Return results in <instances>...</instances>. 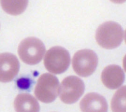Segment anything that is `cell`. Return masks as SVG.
<instances>
[{
  "label": "cell",
  "mask_w": 126,
  "mask_h": 112,
  "mask_svg": "<svg viewBox=\"0 0 126 112\" xmlns=\"http://www.w3.org/2000/svg\"><path fill=\"white\" fill-rule=\"evenodd\" d=\"M123 70L118 65H110L104 68L101 75L103 84L107 88L115 89L119 88L124 82Z\"/></svg>",
  "instance_id": "ba28073f"
},
{
  "label": "cell",
  "mask_w": 126,
  "mask_h": 112,
  "mask_svg": "<svg viewBox=\"0 0 126 112\" xmlns=\"http://www.w3.org/2000/svg\"><path fill=\"white\" fill-rule=\"evenodd\" d=\"M45 51L46 48L43 42L33 37L23 39L18 47L20 58L29 65H35L41 62Z\"/></svg>",
  "instance_id": "7a4b0ae2"
},
{
  "label": "cell",
  "mask_w": 126,
  "mask_h": 112,
  "mask_svg": "<svg viewBox=\"0 0 126 112\" xmlns=\"http://www.w3.org/2000/svg\"><path fill=\"white\" fill-rule=\"evenodd\" d=\"M82 112H107L108 104L105 98L96 93L86 94L80 102Z\"/></svg>",
  "instance_id": "9c48e42d"
},
{
  "label": "cell",
  "mask_w": 126,
  "mask_h": 112,
  "mask_svg": "<svg viewBox=\"0 0 126 112\" xmlns=\"http://www.w3.org/2000/svg\"><path fill=\"white\" fill-rule=\"evenodd\" d=\"M123 67H124V70H125V71L126 72V55L124 56V58H123Z\"/></svg>",
  "instance_id": "5bb4252c"
},
{
  "label": "cell",
  "mask_w": 126,
  "mask_h": 112,
  "mask_svg": "<svg viewBox=\"0 0 126 112\" xmlns=\"http://www.w3.org/2000/svg\"><path fill=\"white\" fill-rule=\"evenodd\" d=\"M111 109L113 112H126V86L119 88L114 94Z\"/></svg>",
  "instance_id": "7c38bea8"
},
{
  "label": "cell",
  "mask_w": 126,
  "mask_h": 112,
  "mask_svg": "<svg viewBox=\"0 0 126 112\" xmlns=\"http://www.w3.org/2000/svg\"><path fill=\"white\" fill-rule=\"evenodd\" d=\"M16 112H39L40 107L36 99L28 93L18 94L14 99Z\"/></svg>",
  "instance_id": "30bf717a"
},
{
  "label": "cell",
  "mask_w": 126,
  "mask_h": 112,
  "mask_svg": "<svg viewBox=\"0 0 126 112\" xmlns=\"http://www.w3.org/2000/svg\"><path fill=\"white\" fill-rule=\"evenodd\" d=\"M70 64L68 51L62 47H54L47 51L44 60V64L49 72L54 74L63 73Z\"/></svg>",
  "instance_id": "277c9868"
},
{
  "label": "cell",
  "mask_w": 126,
  "mask_h": 112,
  "mask_svg": "<svg viewBox=\"0 0 126 112\" xmlns=\"http://www.w3.org/2000/svg\"><path fill=\"white\" fill-rule=\"evenodd\" d=\"M110 1L116 4H122L125 2L126 0H110Z\"/></svg>",
  "instance_id": "4fadbf2b"
},
{
  "label": "cell",
  "mask_w": 126,
  "mask_h": 112,
  "mask_svg": "<svg viewBox=\"0 0 126 112\" xmlns=\"http://www.w3.org/2000/svg\"><path fill=\"white\" fill-rule=\"evenodd\" d=\"M98 64V57L94 51L88 49L76 52L72 60L73 68L81 77L91 75L95 71Z\"/></svg>",
  "instance_id": "5b68a950"
},
{
  "label": "cell",
  "mask_w": 126,
  "mask_h": 112,
  "mask_svg": "<svg viewBox=\"0 0 126 112\" xmlns=\"http://www.w3.org/2000/svg\"><path fill=\"white\" fill-rule=\"evenodd\" d=\"M123 39V31L118 23L107 22L102 23L96 31L97 44L105 49H113L121 45Z\"/></svg>",
  "instance_id": "6da1fadb"
},
{
  "label": "cell",
  "mask_w": 126,
  "mask_h": 112,
  "mask_svg": "<svg viewBox=\"0 0 126 112\" xmlns=\"http://www.w3.org/2000/svg\"><path fill=\"white\" fill-rule=\"evenodd\" d=\"M28 0H1L2 9L10 15H18L23 13L28 6Z\"/></svg>",
  "instance_id": "8fae6325"
},
{
  "label": "cell",
  "mask_w": 126,
  "mask_h": 112,
  "mask_svg": "<svg viewBox=\"0 0 126 112\" xmlns=\"http://www.w3.org/2000/svg\"><path fill=\"white\" fill-rule=\"evenodd\" d=\"M85 85L82 80L76 76H69L63 80L59 95L62 101L66 104L76 102L84 92Z\"/></svg>",
  "instance_id": "8992f818"
},
{
  "label": "cell",
  "mask_w": 126,
  "mask_h": 112,
  "mask_svg": "<svg viewBox=\"0 0 126 112\" xmlns=\"http://www.w3.org/2000/svg\"><path fill=\"white\" fill-rule=\"evenodd\" d=\"M20 65L18 59L10 53L0 55V80L2 83L12 81L18 74Z\"/></svg>",
  "instance_id": "52a82bcc"
},
{
  "label": "cell",
  "mask_w": 126,
  "mask_h": 112,
  "mask_svg": "<svg viewBox=\"0 0 126 112\" xmlns=\"http://www.w3.org/2000/svg\"><path fill=\"white\" fill-rule=\"evenodd\" d=\"M124 38H125V42H126V29L125 31V36H124Z\"/></svg>",
  "instance_id": "9a60e30c"
},
{
  "label": "cell",
  "mask_w": 126,
  "mask_h": 112,
  "mask_svg": "<svg viewBox=\"0 0 126 112\" xmlns=\"http://www.w3.org/2000/svg\"><path fill=\"white\" fill-rule=\"evenodd\" d=\"M60 87L58 78L50 74H43L37 81L34 94L37 99L46 104L52 102L59 94Z\"/></svg>",
  "instance_id": "3957f363"
}]
</instances>
